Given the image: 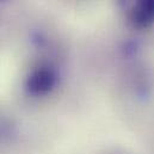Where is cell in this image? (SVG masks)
I'll use <instances>...</instances> for the list:
<instances>
[{"mask_svg": "<svg viewBox=\"0 0 154 154\" xmlns=\"http://www.w3.org/2000/svg\"><path fill=\"white\" fill-rule=\"evenodd\" d=\"M57 74L50 66L43 65L34 68L25 80V90L32 96H44L54 90Z\"/></svg>", "mask_w": 154, "mask_h": 154, "instance_id": "6da1fadb", "label": "cell"}, {"mask_svg": "<svg viewBox=\"0 0 154 154\" xmlns=\"http://www.w3.org/2000/svg\"><path fill=\"white\" fill-rule=\"evenodd\" d=\"M129 20L139 28L154 23V0H118Z\"/></svg>", "mask_w": 154, "mask_h": 154, "instance_id": "7a4b0ae2", "label": "cell"}, {"mask_svg": "<svg viewBox=\"0 0 154 154\" xmlns=\"http://www.w3.org/2000/svg\"><path fill=\"white\" fill-rule=\"evenodd\" d=\"M0 1H5V0H0Z\"/></svg>", "mask_w": 154, "mask_h": 154, "instance_id": "3957f363", "label": "cell"}]
</instances>
